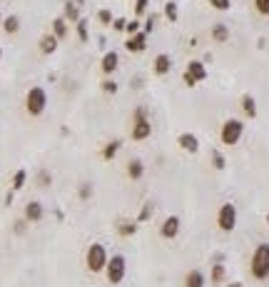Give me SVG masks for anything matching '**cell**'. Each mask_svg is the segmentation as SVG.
I'll return each mask as SVG.
<instances>
[{
  "label": "cell",
  "instance_id": "cell-34",
  "mask_svg": "<svg viewBox=\"0 0 269 287\" xmlns=\"http://www.w3.org/2000/svg\"><path fill=\"white\" fill-rule=\"evenodd\" d=\"M140 30H142V23H140L137 18H135V20H127V28H125V33H127L130 38H132V35H137Z\"/></svg>",
  "mask_w": 269,
  "mask_h": 287
},
{
  "label": "cell",
  "instance_id": "cell-18",
  "mask_svg": "<svg viewBox=\"0 0 269 287\" xmlns=\"http://www.w3.org/2000/svg\"><path fill=\"white\" fill-rule=\"evenodd\" d=\"M142 175H145V163L140 158H132L127 163V178L130 180H142Z\"/></svg>",
  "mask_w": 269,
  "mask_h": 287
},
{
  "label": "cell",
  "instance_id": "cell-31",
  "mask_svg": "<svg viewBox=\"0 0 269 287\" xmlns=\"http://www.w3.org/2000/svg\"><path fill=\"white\" fill-rule=\"evenodd\" d=\"M212 165H214V170H224L227 168V160H224V155L219 150H212Z\"/></svg>",
  "mask_w": 269,
  "mask_h": 287
},
{
  "label": "cell",
  "instance_id": "cell-19",
  "mask_svg": "<svg viewBox=\"0 0 269 287\" xmlns=\"http://www.w3.org/2000/svg\"><path fill=\"white\" fill-rule=\"evenodd\" d=\"M63 18H65L68 23H78V20H80V8H78L75 0H65V5H63Z\"/></svg>",
  "mask_w": 269,
  "mask_h": 287
},
{
  "label": "cell",
  "instance_id": "cell-42",
  "mask_svg": "<svg viewBox=\"0 0 269 287\" xmlns=\"http://www.w3.org/2000/svg\"><path fill=\"white\" fill-rule=\"evenodd\" d=\"M3 20H5V18H3V10H0V25H3Z\"/></svg>",
  "mask_w": 269,
  "mask_h": 287
},
{
  "label": "cell",
  "instance_id": "cell-36",
  "mask_svg": "<svg viewBox=\"0 0 269 287\" xmlns=\"http://www.w3.org/2000/svg\"><path fill=\"white\" fill-rule=\"evenodd\" d=\"M28 225H30V222H28L25 217H20V220H15V222H13V232H15V235H23V232L28 230Z\"/></svg>",
  "mask_w": 269,
  "mask_h": 287
},
{
  "label": "cell",
  "instance_id": "cell-13",
  "mask_svg": "<svg viewBox=\"0 0 269 287\" xmlns=\"http://www.w3.org/2000/svg\"><path fill=\"white\" fill-rule=\"evenodd\" d=\"M152 70H155V75H167L170 70H172V58L167 55V53H160V55H155V60H152Z\"/></svg>",
  "mask_w": 269,
  "mask_h": 287
},
{
  "label": "cell",
  "instance_id": "cell-5",
  "mask_svg": "<svg viewBox=\"0 0 269 287\" xmlns=\"http://www.w3.org/2000/svg\"><path fill=\"white\" fill-rule=\"evenodd\" d=\"M242 135H244V122L237 120V117L224 120L222 127H219V140H222V145H227V148H234L237 142L242 140Z\"/></svg>",
  "mask_w": 269,
  "mask_h": 287
},
{
  "label": "cell",
  "instance_id": "cell-20",
  "mask_svg": "<svg viewBox=\"0 0 269 287\" xmlns=\"http://www.w3.org/2000/svg\"><path fill=\"white\" fill-rule=\"evenodd\" d=\"M115 230H117L120 237H132L137 232V220H120Z\"/></svg>",
  "mask_w": 269,
  "mask_h": 287
},
{
  "label": "cell",
  "instance_id": "cell-3",
  "mask_svg": "<svg viewBox=\"0 0 269 287\" xmlns=\"http://www.w3.org/2000/svg\"><path fill=\"white\" fill-rule=\"evenodd\" d=\"M107 260H110V255H107V247H105L102 242H92V245L88 247V252H85V267H88V272H92V275L105 272Z\"/></svg>",
  "mask_w": 269,
  "mask_h": 287
},
{
  "label": "cell",
  "instance_id": "cell-16",
  "mask_svg": "<svg viewBox=\"0 0 269 287\" xmlns=\"http://www.w3.org/2000/svg\"><path fill=\"white\" fill-rule=\"evenodd\" d=\"M184 287H204L207 285V277H204V272L202 270H189L187 275H184V282H182Z\"/></svg>",
  "mask_w": 269,
  "mask_h": 287
},
{
  "label": "cell",
  "instance_id": "cell-24",
  "mask_svg": "<svg viewBox=\"0 0 269 287\" xmlns=\"http://www.w3.org/2000/svg\"><path fill=\"white\" fill-rule=\"evenodd\" d=\"M0 28H3L8 35H15V33L20 30V18H18V15H8V18L3 20V25H0Z\"/></svg>",
  "mask_w": 269,
  "mask_h": 287
},
{
  "label": "cell",
  "instance_id": "cell-38",
  "mask_svg": "<svg viewBox=\"0 0 269 287\" xmlns=\"http://www.w3.org/2000/svg\"><path fill=\"white\" fill-rule=\"evenodd\" d=\"M38 180H40V185H43V188H48V185L53 183V175H50L48 170H40V175H38Z\"/></svg>",
  "mask_w": 269,
  "mask_h": 287
},
{
  "label": "cell",
  "instance_id": "cell-29",
  "mask_svg": "<svg viewBox=\"0 0 269 287\" xmlns=\"http://www.w3.org/2000/svg\"><path fill=\"white\" fill-rule=\"evenodd\" d=\"M165 18L170 20V23H177V18H179V10H177V3H165Z\"/></svg>",
  "mask_w": 269,
  "mask_h": 287
},
{
  "label": "cell",
  "instance_id": "cell-45",
  "mask_svg": "<svg viewBox=\"0 0 269 287\" xmlns=\"http://www.w3.org/2000/svg\"><path fill=\"white\" fill-rule=\"evenodd\" d=\"M267 225H269V215H267Z\"/></svg>",
  "mask_w": 269,
  "mask_h": 287
},
{
  "label": "cell",
  "instance_id": "cell-12",
  "mask_svg": "<svg viewBox=\"0 0 269 287\" xmlns=\"http://www.w3.org/2000/svg\"><path fill=\"white\" fill-rule=\"evenodd\" d=\"M177 145H179L184 153H189V155L199 153V140H197L194 132H182V135L177 137Z\"/></svg>",
  "mask_w": 269,
  "mask_h": 287
},
{
  "label": "cell",
  "instance_id": "cell-23",
  "mask_svg": "<svg viewBox=\"0 0 269 287\" xmlns=\"http://www.w3.org/2000/svg\"><path fill=\"white\" fill-rule=\"evenodd\" d=\"M120 148H122V140H110L107 145L102 148V160H112L120 153Z\"/></svg>",
  "mask_w": 269,
  "mask_h": 287
},
{
  "label": "cell",
  "instance_id": "cell-44",
  "mask_svg": "<svg viewBox=\"0 0 269 287\" xmlns=\"http://www.w3.org/2000/svg\"><path fill=\"white\" fill-rule=\"evenodd\" d=\"M0 60H3V48H0Z\"/></svg>",
  "mask_w": 269,
  "mask_h": 287
},
{
  "label": "cell",
  "instance_id": "cell-10",
  "mask_svg": "<svg viewBox=\"0 0 269 287\" xmlns=\"http://www.w3.org/2000/svg\"><path fill=\"white\" fill-rule=\"evenodd\" d=\"M179 227H182V220H179L177 215H170V217H165V222L160 225V235H162L165 240H175V237L179 235Z\"/></svg>",
  "mask_w": 269,
  "mask_h": 287
},
{
  "label": "cell",
  "instance_id": "cell-14",
  "mask_svg": "<svg viewBox=\"0 0 269 287\" xmlns=\"http://www.w3.org/2000/svg\"><path fill=\"white\" fill-rule=\"evenodd\" d=\"M58 45H60V40H58L53 33H45V35L40 38V43H38V48H40L43 55H55V53H58Z\"/></svg>",
  "mask_w": 269,
  "mask_h": 287
},
{
  "label": "cell",
  "instance_id": "cell-43",
  "mask_svg": "<svg viewBox=\"0 0 269 287\" xmlns=\"http://www.w3.org/2000/svg\"><path fill=\"white\" fill-rule=\"evenodd\" d=\"M229 287H242V285H239V282H232V285H229Z\"/></svg>",
  "mask_w": 269,
  "mask_h": 287
},
{
  "label": "cell",
  "instance_id": "cell-17",
  "mask_svg": "<svg viewBox=\"0 0 269 287\" xmlns=\"http://www.w3.org/2000/svg\"><path fill=\"white\" fill-rule=\"evenodd\" d=\"M68 25H70V23L60 15V18H55V20H53V25H50L53 30H50V33H53L58 40H65V38H68V33H70V28H68Z\"/></svg>",
  "mask_w": 269,
  "mask_h": 287
},
{
  "label": "cell",
  "instance_id": "cell-39",
  "mask_svg": "<svg viewBox=\"0 0 269 287\" xmlns=\"http://www.w3.org/2000/svg\"><path fill=\"white\" fill-rule=\"evenodd\" d=\"M112 28H115L117 33H125V28H127V20H125V18H115V20H112Z\"/></svg>",
  "mask_w": 269,
  "mask_h": 287
},
{
  "label": "cell",
  "instance_id": "cell-4",
  "mask_svg": "<svg viewBox=\"0 0 269 287\" xmlns=\"http://www.w3.org/2000/svg\"><path fill=\"white\" fill-rule=\"evenodd\" d=\"M45 107H48V93H45V88H40V85L30 88L25 93V112L30 117H40L45 112Z\"/></svg>",
  "mask_w": 269,
  "mask_h": 287
},
{
  "label": "cell",
  "instance_id": "cell-8",
  "mask_svg": "<svg viewBox=\"0 0 269 287\" xmlns=\"http://www.w3.org/2000/svg\"><path fill=\"white\" fill-rule=\"evenodd\" d=\"M184 85H189V88H194L197 83H202V80H207V68H204V63H199V60H192L189 65H187V70H184Z\"/></svg>",
  "mask_w": 269,
  "mask_h": 287
},
{
  "label": "cell",
  "instance_id": "cell-32",
  "mask_svg": "<svg viewBox=\"0 0 269 287\" xmlns=\"http://www.w3.org/2000/svg\"><path fill=\"white\" fill-rule=\"evenodd\" d=\"M254 10L264 18H269V0H254Z\"/></svg>",
  "mask_w": 269,
  "mask_h": 287
},
{
  "label": "cell",
  "instance_id": "cell-40",
  "mask_svg": "<svg viewBox=\"0 0 269 287\" xmlns=\"http://www.w3.org/2000/svg\"><path fill=\"white\" fill-rule=\"evenodd\" d=\"M152 30H155V15H150V18L145 20V25H142V33H145V35H150Z\"/></svg>",
  "mask_w": 269,
  "mask_h": 287
},
{
  "label": "cell",
  "instance_id": "cell-21",
  "mask_svg": "<svg viewBox=\"0 0 269 287\" xmlns=\"http://www.w3.org/2000/svg\"><path fill=\"white\" fill-rule=\"evenodd\" d=\"M212 40L214 43H227L229 40V28L224 23H214L212 25Z\"/></svg>",
  "mask_w": 269,
  "mask_h": 287
},
{
  "label": "cell",
  "instance_id": "cell-26",
  "mask_svg": "<svg viewBox=\"0 0 269 287\" xmlns=\"http://www.w3.org/2000/svg\"><path fill=\"white\" fill-rule=\"evenodd\" d=\"M25 180H28V170H25V168H20V170L13 175V192L23 190V188H25Z\"/></svg>",
  "mask_w": 269,
  "mask_h": 287
},
{
  "label": "cell",
  "instance_id": "cell-15",
  "mask_svg": "<svg viewBox=\"0 0 269 287\" xmlns=\"http://www.w3.org/2000/svg\"><path fill=\"white\" fill-rule=\"evenodd\" d=\"M125 48H127V53H145V48H147V35L140 30L137 35H132V38L125 40Z\"/></svg>",
  "mask_w": 269,
  "mask_h": 287
},
{
  "label": "cell",
  "instance_id": "cell-9",
  "mask_svg": "<svg viewBox=\"0 0 269 287\" xmlns=\"http://www.w3.org/2000/svg\"><path fill=\"white\" fill-rule=\"evenodd\" d=\"M117 68H120V55H117L115 50H107V53L102 55V60H100L102 75H105V78H112V75L117 73Z\"/></svg>",
  "mask_w": 269,
  "mask_h": 287
},
{
  "label": "cell",
  "instance_id": "cell-35",
  "mask_svg": "<svg viewBox=\"0 0 269 287\" xmlns=\"http://www.w3.org/2000/svg\"><path fill=\"white\" fill-rule=\"evenodd\" d=\"M147 8H150V0H135V15H137V18L145 15Z\"/></svg>",
  "mask_w": 269,
  "mask_h": 287
},
{
  "label": "cell",
  "instance_id": "cell-28",
  "mask_svg": "<svg viewBox=\"0 0 269 287\" xmlns=\"http://www.w3.org/2000/svg\"><path fill=\"white\" fill-rule=\"evenodd\" d=\"M100 88H102V93H105V95H117V90H120V85H117V80H115V78H105Z\"/></svg>",
  "mask_w": 269,
  "mask_h": 287
},
{
  "label": "cell",
  "instance_id": "cell-11",
  "mask_svg": "<svg viewBox=\"0 0 269 287\" xmlns=\"http://www.w3.org/2000/svg\"><path fill=\"white\" fill-rule=\"evenodd\" d=\"M23 217L33 225V222H40L43 217H45V207H43V202L40 200H30L28 205H25V210H23Z\"/></svg>",
  "mask_w": 269,
  "mask_h": 287
},
{
  "label": "cell",
  "instance_id": "cell-25",
  "mask_svg": "<svg viewBox=\"0 0 269 287\" xmlns=\"http://www.w3.org/2000/svg\"><path fill=\"white\" fill-rule=\"evenodd\" d=\"M224 277H227V267H224L222 262H214V265H212V282H214V285H222Z\"/></svg>",
  "mask_w": 269,
  "mask_h": 287
},
{
  "label": "cell",
  "instance_id": "cell-6",
  "mask_svg": "<svg viewBox=\"0 0 269 287\" xmlns=\"http://www.w3.org/2000/svg\"><path fill=\"white\" fill-rule=\"evenodd\" d=\"M125 275H127V260H125V255H112L107 260V267H105L107 282L110 285H120L125 280Z\"/></svg>",
  "mask_w": 269,
  "mask_h": 287
},
{
  "label": "cell",
  "instance_id": "cell-22",
  "mask_svg": "<svg viewBox=\"0 0 269 287\" xmlns=\"http://www.w3.org/2000/svg\"><path fill=\"white\" fill-rule=\"evenodd\" d=\"M242 110H244L247 117H257V100H254V95H249V93L242 95Z\"/></svg>",
  "mask_w": 269,
  "mask_h": 287
},
{
  "label": "cell",
  "instance_id": "cell-33",
  "mask_svg": "<svg viewBox=\"0 0 269 287\" xmlns=\"http://www.w3.org/2000/svg\"><path fill=\"white\" fill-rule=\"evenodd\" d=\"M97 20H100L102 25H112V20H115V15H112V10H107V8H102V10L97 13Z\"/></svg>",
  "mask_w": 269,
  "mask_h": 287
},
{
  "label": "cell",
  "instance_id": "cell-30",
  "mask_svg": "<svg viewBox=\"0 0 269 287\" xmlns=\"http://www.w3.org/2000/svg\"><path fill=\"white\" fill-rule=\"evenodd\" d=\"M95 195V188H92V183H83L80 188H78V197L80 200H90Z\"/></svg>",
  "mask_w": 269,
  "mask_h": 287
},
{
  "label": "cell",
  "instance_id": "cell-1",
  "mask_svg": "<svg viewBox=\"0 0 269 287\" xmlns=\"http://www.w3.org/2000/svg\"><path fill=\"white\" fill-rule=\"evenodd\" d=\"M249 272L254 280H269V242H259L249 257Z\"/></svg>",
  "mask_w": 269,
  "mask_h": 287
},
{
  "label": "cell",
  "instance_id": "cell-41",
  "mask_svg": "<svg viewBox=\"0 0 269 287\" xmlns=\"http://www.w3.org/2000/svg\"><path fill=\"white\" fill-rule=\"evenodd\" d=\"M152 210H155V207H152V205L147 202V205H145V210L140 212V217H137V222H145V220H150V215H152Z\"/></svg>",
  "mask_w": 269,
  "mask_h": 287
},
{
  "label": "cell",
  "instance_id": "cell-2",
  "mask_svg": "<svg viewBox=\"0 0 269 287\" xmlns=\"http://www.w3.org/2000/svg\"><path fill=\"white\" fill-rule=\"evenodd\" d=\"M130 135L135 142H142L152 135V122H150V112L145 105H137L135 112H132V127H130Z\"/></svg>",
  "mask_w": 269,
  "mask_h": 287
},
{
  "label": "cell",
  "instance_id": "cell-37",
  "mask_svg": "<svg viewBox=\"0 0 269 287\" xmlns=\"http://www.w3.org/2000/svg\"><path fill=\"white\" fill-rule=\"evenodd\" d=\"M209 3H212V8H214V10H222V13L232 8V3H229V0H209Z\"/></svg>",
  "mask_w": 269,
  "mask_h": 287
},
{
  "label": "cell",
  "instance_id": "cell-27",
  "mask_svg": "<svg viewBox=\"0 0 269 287\" xmlns=\"http://www.w3.org/2000/svg\"><path fill=\"white\" fill-rule=\"evenodd\" d=\"M75 30H78L80 43H88V40H90V30H88V20H85V18H80V20L75 23Z\"/></svg>",
  "mask_w": 269,
  "mask_h": 287
},
{
  "label": "cell",
  "instance_id": "cell-7",
  "mask_svg": "<svg viewBox=\"0 0 269 287\" xmlns=\"http://www.w3.org/2000/svg\"><path fill=\"white\" fill-rule=\"evenodd\" d=\"M237 207L232 205V202H224L219 210H217V227L222 230V232H232L234 227H237Z\"/></svg>",
  "mask_w": 269,
  "mask_h": 287
}]
</instances>
